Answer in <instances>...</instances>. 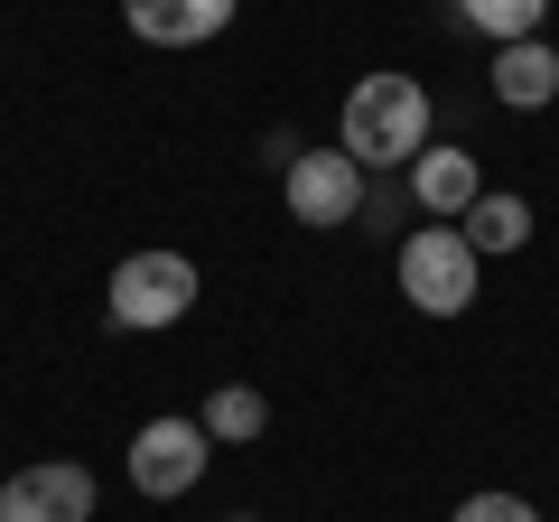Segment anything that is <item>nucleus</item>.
Returning a JSON list of instances; mask_svg holds the SVG:
<instances>
[{"label": "nucleus", "instance_id": "1", "mask_svg": "<svg viewBox=\"0 0 559 522\" xmlns=\"http://www.w3.org/2000/svg\"><path fill=\"white\" fill-rule=\"evenodd\" d=\"M336 150L364 178H401V168L429 150V84L401 75V66L355 75V94H345V112H336Z\"/></svg>", "mask_w": 559, "mask_h": 522}, {"label": "nucleus", "instance_id": "2", "mask_svg": "<svg viewBox=\"0 0 559 522\" xmlns=\"http://www.w3.org/2000/svg\"><path fill=\"white\" fill-rule=\"evenodd\" d=\"M392 281H401V299H411L419 318H466L485 261H476V242H466L457 224H411V234L392 242Z\"/></svg>", "mask_w": 559, "mask_h": 522}, {"label": "nucleus", "instance_id": "3", "mask_svg": "<svg viewBox=\"0 0 559 522\" xmlns=\"http://www.w3.org/2000/svg\"><path fill=\"white\" fill-rule=\"evenodd\" d=\"M197 289H205V281H197V261L150 242V252H121V261H112L103 308H112L121 336H159V327H178L187 308H197Z\"/></svg>", "mask_w": 559, "mask_h": 522}, {"label": "nucleus", "instance_id": "4", "mask_svg": "<svg viewBox=\"0 0 559 522\" xmlns=\"http://www.w3.org/2000/svg\"><path fill=\"white\" fill-rule=\"evenodd\" d=\"M205 458H215V439H205V420H187V411L140 420L131 448H121V466H131V495H150V503L197 495V485H205Z\"/></svg>", "mask_w": 559, "mask_h": 522}, {"label": "nucleus", "instance_id": "5", "mask_svg": "<svg viewBox=\"0 0 559 522\" xmlns=\"http://www.w3.org/2000/svg\"><path fill=\"white\" fill-rule=\"evenodd\" d=\"M364 168L345 159V150H299V159L280 168V197H289V215L308 224V234H336V224L364 215Z\"/></svg>", "mask_w": 559, "mask_h": 522}, {"label": "nucleus", "instance_id": "6", "mask_svg": "<svg viewBox=\"0 0 559 522\" xmlns=\"http://www.w3.org/2000/svg\"><path fill=\"white\" fill-rule=\"evenodd\" d=\"M0 522H94V466L38 458L20 476H0Z\"/></svg>", "mask_w": 559, "mask_h": 522}, {"label": "nucleus", "instance_id": "7", "mask_svg": "<svg viewBox=\"0 0 559 522\" xmlns=\"http://www.w3.org/2000/svg\"><path fill=\"white\" fill-rule=\"evenodd\" d=\"M401 187H411L419 224H457L466 205L485 197V168H476V150H448V141H429L411 168H401Z\"/></svg>", "mask_w": 559, "mask_h": 522}, {"label": "nucleus", "instance_id": "8", "mask_svg": "<svg viewBox=\"0 0 559 522\" xmlns=\"http://www.w3.org/2000/svg\"><path fill=\"white\" fill-rule=\"evenodd\" d=\"M242 0H121V20H131L140 47H205L234 28Z\"/></svg>", "mask_w": 559, "mask_h": 522}, {"label": "nucleus", "instance_id": "9", "mask_svg": "<svg viewBox=\"0 0 559 522\" xmlns=\"http://www.w3.org/2000/svg\"><path fill=\"white\" fill-rule=\"evenodd\" d=\"M485 84H495L503 112H550V103H559V47H550V38H513V47H495Z\"/></svg>", "mask_w": 559, "mask_h": 522}, {"label": "nucleus", "instance_id": "10", "mask_svg": "<svg viewBox=\"0 0 559 522\" xmlns=\"http://www.w3.org/2000/svg\"><path fill=\"white\" fill-rule=\"evenodd\" d=\"M457 234L476 242V261H495V252H522V242H532V197H513V187H485V197L457 215Z\"/></svg>", "mask_w": 559, "mask_h": 522}, {"label": "nucleus", "instance_id": "11", "mask_svg": "<svg viewBox=\"0 0 559 522\" xmlns=\"http://www.w3.org/2000/svg\"><path fill=\"white\" fill-rule=\"evenodd\" d=\"M197 420H205V439H215V448H252L261 429H271V402H261L252 382H215Z\"/></svg>", "mask_w": 559, "mask_h": 522}, {"label": "nucleus", "instance_id": "12", "mask_svg": "<svg viewBox=\"0 0 559 522\" xmlns=\"http://www.w3.org/2000/svg\"><path fill=\"white\" fill-rule=\"evenodd\" d=\"M448 20L476 28V38H495V47H513V38H540L550 0H448Z\"/></svg>", "mask_w": 559, "mask_h": 522}, {"label": "nucleus", "instance_id": "13", "mask_svg": "<svg viewBox=\"0 0 559 522\" xmlns=\"http://www.w3.org/2000/svg\"><path fill=\"white\" fill-rule=\"evenodd\" d=\"M411 215H419V205H411V187H401V178H373V187H364V215H355V234H411Z\"/></svg>", "mask_w": 559, "mask_h": 522}, {"label": "nucleus", "instance_id": "14", "mask_svg": "<svg viewBox=\"0 0 559 522\" xmlns=\"http://www.w3.org/2000/svg\"><path fill=\"white\" fill-rule=\"evenodd\" d=\"M448 522H540V503H532V495H503V485H485V495H466Z\"/></svg>", "mask_w": 559, "mask_h": 522}, {"label": "nucleus", "instance_id": "15", "mask_svg": "<svg viewBox=\"0 0 559 522\" xmlns=\"http://www.w3.org/2000/svg\"><path fill=\"white\" fill-rule=\"evenodd\" d=\"M224 522H261V513H224Z\"/></svg>", "mask_w": 559, "mask_h": 522}]
</instances>
